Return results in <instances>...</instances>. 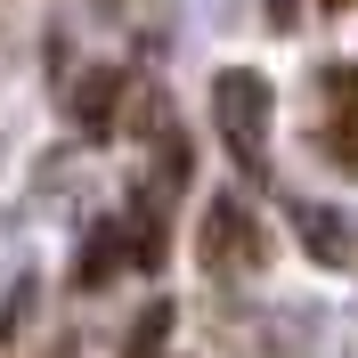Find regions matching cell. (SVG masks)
Wrapping results in <instances>:
<instances>
[{
	"instance_id": "8",
	"label": "cell",
	"mask_w": 358,
	"mask_h": 358,
	"mask_svg": "<svg viewBox=\"0 0 358 358\" xmlns=\"http://www.w3.org/2000/svg\"><path fill=\"white\" fill-rule=\"evenodd\" d=\"M326 8H342V0H326Z\"/></svg>"
},
{
	"instance_id": "6",
	"label": "cell",
	"mask_w": 358,
	"mask_h": 358,
	"mask_svg": "<svg viewBox=\"0 0 358 358\" xmlns=\"http://www.w3.org/2000/svg\"><path fill=\"white\" fill-rule=\"evenodd\" d=\"M317 98H326V122H350V138H358V66H326L317 73Z\"/></svg>"
},
{
	"instance_id": "4",
	"label": "cell",
	"mask_w": 358,
	"mask_h": 358,
	"mask_svg": "<svg viewBox=\"0 0 358 358\" xmlns=\"http://www.w3.org/2000/svg\"><path fill=\"white\" fill-rule=\"evenodd\" d=\"M293 228H301L310 261H326V268L350 261V228H342V212H326V203H293Z\"/></svg>"
},
{
	"instance_id": "1",
	"label": "cell",
	"mask_w": 358,
	"mask_h": 358,
	"mask_svg": "<svg viewBox=\"0 0 358 358\" xmlns=\"http://www.w3.org/2000/svg\"><path fill=\"white\" fill-rule=\"evenodd\" d=\"M212 122H220L228 155L261 179V171H268V122H277V98H268V82H261L252 66L212 73Z\"/></svg>"
},
{
	"instance_id": "3",
	"label": "cell",
	"mask_w": 358,
	"mask_h": 358,
	"mask_svg": "<svg viewBox=\"0 0 358 358\" xmlns=\"http://www.w3.org/2000/svg\"><path fill=\"white\" fill-rule=\"evenodd\" d=\"M114 268H131V228H122V220H98V228H90V245H82V261H73V285L98 293Z\"/></svg>"
},
{
	"instance_id": "7",
	"label": "cell",
	"mask_w": 358,
	"mask_h": 358,
	"mask_svg": "<svg viewBox=\"0 0 358 358\" xmlns=\"http://www.w3.org/2000/svg\"><path fill=\"white\" fill-rule=\"evenodd\" d=\"M171 301H155V310H138V326H131V342H122V358H155L163 350V334H171Z\"/></svg>"
},
{
	"instance_id": "2",
	"label": "cell",
	"mask_w": 358,
	"mask_h": 358,
	"mask_svg": "<svg viewBox=\"0 0 358 358\" xmlns=\"http://www.w3.org/2000/svg\"><path fill=\"white\" fill-rule=\"evenodd\" d=\"M196 252H203V268H212V277H252V268H261V228H252V212H245L236 196L203 203Z\"/></svg>"
},
{
	"instance_id": "5",
	"label": "cell",
	"mask_w": 358,
	"mask_h": 358,
	"mask_svg": "<svg viewBox=\"0 0 358 358\" xmlns=\"http://www.w3.org/2000/svg\"><path fill=\"white\" fill-rule=\"evenodd\" d=\"M114 98H122V73H90V82L73 90V114H82V131H90V138H106V131H114Z\"/></svg>"
}]
</instances>
